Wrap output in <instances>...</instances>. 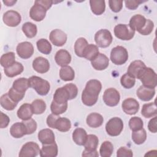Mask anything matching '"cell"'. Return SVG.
<instances>
[{"mask_svg":"<svg viewBox=\"0 0 157 157\" xmlns=\"http://www.w3.org/2000/svg\"><path fill=\"white\" fill-rule=\"evenodd\" d=\"M0 115H1L0 127H1V128H5L8 126V124L10 122L9 117L6 114H4L2 112H1Z\"/></svg>","mask_w":157,"mask_h":157,"instance_id":"9f6ffc18","label":"cell"},{"mask_svg":"<svg viewBox=\"0 0 157 157\" xmlns=\"http://www.w3.org/2000/svg\"><path fill=\"white\" fill-rule=\"evenodd\" d=\"M125 5L126 7L130 9V10H135L136 9L140 4L144 2L142 1H139V0H135V1H125Z\"/></svg>","mask_w":157,"mask_h":157,"instance_id":"db71d44e","label":"cell"},{"mask_svg":"<svg viewBox=\"0 0 157 157\" xmlns=\"http://www.w3.org/2000/svg\"><path fill=\"white\" fill-rule=\"evenodd\" d=\"M8 94H9V97L11 98V99L12 101L18 103L20 101H21L23 98V97L25 96V93H20V92L16 91L13 87H12L9 90Z\"/></svg>","mask_w":157,"mask_h":157,"instance_id":"7dc6e473","label":"cell"},{"mask_svg":"<svg viewBox=\"0 0 157 157\" xmlns=\"http://www.w3.org/2000/svg\"><path fill=\"white\" fill-rule=\"evenodd\" d=\"M94 40L97 46L101 48H106L111 44L113 37L111 33L109 30L102 29L96 33Z\"/></svg>","mask_w":157,"mask_h":157,"instance_id":"ba28073f","label":"cell"},{"mask_svg":"<svg viewBox=\"0 0 157 157\" xmlns=\"http://www.w3.org/2000/svg\"><path fill=\"white\" fill-rule=\"evenodd\" d=\"M33 113L31 104L28 103L22 104L17 110L18 117L23 121L31 118Z\"/></svg>","mask_w":157,"mask_h":157,"instance_id":"484cf974","label":"cell"},{"mask_svg":"<svg viewBox=\"0 0 157 157\" xmlns=\"http://www.w3.org/2000/svg\"><path fill=\"white\" fill-rule=\"evenodd\" d=\"M64 86L66 87V88L67 89V90L69 93L70 100L75 98L76 96H77V93H78V88H77V86L75 85H74V83H67V84L65 85Z\"/></svg>","mask_w":157,"mask_h":157,"instance_id":"681fc988","label":"cell"},{"mask_svg":"<svg viewBox=\"0 0 157 157\" xmlns=\"http://www.w3.org/2000/svg\"><path fill=\"white\" fill-rule=\"evenodd\" d=\"M146 67L145 63L141 60H135L131 62L128 66L127 74L134 78H137L140 72Z\"/></svg>","mask_w":157,"mask_h":157,"instance_id":"e0dca14e","label":"cell"},{"mask_svg":"<svg viewBox=\"0 0 157 157\" xmlns=\"http://www.w3.org/2000/svg\"><path fill=\"white\" fill-rule=\"evenodd\" d=\"M141 113L147 118L156 116L157 109L155 102L144 104L141 110Z\"/></svg>","mask_w":157,"mask_h":157,"instance_id":"f546056e","label":"cell"},{"mask_svg":"<svg viewBox=\"0 0 157 157\" xmlns=\"http://www.w3.org/2000/svg\"><path fill=\"white\" fill-rule=\"evenodd\" d=\"M3 22L8 26L15 27L18 26L21 22L20 14L15 10H10L6 12L2 17Z\"/></svg>","mask_w":157,"mask_h":157,"instance_id":"8fae6325","label":"cell"},{"mask_svg":"<svg viewBox=\"0 0 157 157\" xmlns=\"http://www.w3.org/2000/svg\"><path fill=\"white\" fill-rule=\"evenodd\" d=\"M101 88L102 84L100 81L96 79L90 80L82 93V102L87 106L94 105L98 101Z\"/></svg>","mask_w":157,"mask_h":157,"instance_id":"6da1fadb","label":"cell"},{"mask_svg":"<svg viewBox=\"0 0 157 157\" xmlns=\"http://www.w3.org/2000/svg\"><path fill=\"white\" fill-rule=\"evenodd\" d=\"M0 104L4 109L7 110H13L16 107L18 103L12 101L7 93L1 96L0 98Z\"/></svg>","mask_w":157,"mask_h":157,"instance_id":"d590c367","label":"cell"},{"mask_svg":"<svg viewBox=\"0 0 157 157\" xmlns=\"http://www.w3.org/2000/svg\"><path fill=\"white\" fill-rule=\"evenodd\" d=\"M117 156L118 157H132L133 153L131 149L127 148L125 147H121L117 150Z\"/></svg>","mask_w":157,"mask_h":157,"instance_id":"816d5d0a","label":"cell"},{"mask_svg":"<svg viewBox=\"0 0 157 157\" xmlns=\"http://www.w3.org/2000/svg\"><path fill=\"white\" fill-rule=\"evenodd\" d=\"M68 100H70L69 94L64 86L56 89L53 95V101L58 104H62L67 103Z\"/></svg>","mask_w":157,"mask_h":157,"instance_id":"603a6c76","label":"cell"},{"mask_svg":"<svg viewBox=\"0 0 157 157\" xmlns=\"http://www.w3.org/2000/svg\"><path fill=\"white\" fill-rule=\"evenodd\" d=\"M3 3H4L7 6H12L14 4L17 2V1H3Z\"/></svg>","mask_w":157,"mask_h":157,"instance_id":"91938a15","label":"cell"},{"mask_svg":"<svg viewBox=\"0 0 157 157\" xmlns=\"http://www.w3.org/2000/svg\"><path fill=\"white\" fill-rule=\"evenodd\" d=\"M67 109V102L65 104H60L52 101L50 105V109L52 113L56 115H59L60 114L63 113L66 111Z\"/></svg>","mask_w":157,"mask_h":157,"instance_id":"ee69618b","label":"cell"},{"mask_svg":"<svg viewBox=\"0 0 157 157\" xmlns=\"http://www.w3.org/2000/svg\"><path fill=\"white\" fill-rule=\"evenodd\" d=\"M29 86L36 90V91L41 96H45L48 94L50 89L49 82L41 77L36 75L31 76L28 78Z\"/></svg>","mask_w":157,"mask_h":157,"instance_id":"7a4b0ae2","label":"cell"},{"mask_svg":"<svg viewBox=\"0 0 157 157\" xmlns=\"http://www.w3.org/2000/svg\"><path fill=\"white\" fill-rule=\"evenodd\" d=\"M49 39L52 43L55 46L61 47L66 42L67 35L62 30L56 29L51 31Z\"/></svg>","mask_w":157,"mask_h":157,"instance_id":"9a60e30c","label":"cell"},{"mask_svg":"<svg viewBox=\"0 0 157 157\" xmlns=\"http://www.w3.org/2000/svg\"><path fill=\"white\" fill-rule=\"evenodd\" d=\"M10 133L15 138H21L27 134L26 128L23 121L17 122L12 124L10 129Z\"/></svg>","mask_w":157,"mask_h":157,"instance_id":"cb8c5ba5","label":"cell"},{"mask_svg":"<svg viewBox=\"0 0 157 157\" xmlns=\"http://www.w3.org/2000/svg\"><path fill=\"white\" fill-rule=\"evenodd\" d=\"M129 126L132 131H136L143 128L144 123L140 117H133L129 121Z\"/></svg>","mask_w":157,"mask_h":157,"instance_id":"f6af8a7d","label":"cell"},{"mask_svg":"<svg viewBox=\"0 0 157 157\" xmlns=\"http://www.w3.org/2000/svg\"><path fill=\"white\" fill-rule=\"evenodd\" d=\"M24 70L23 66L19 62L15 61L12 66L4 68V72L9 77H13L20 74Z\"/></svg>","mask_w":157,"mask_h":157,"instance_id":"83f0119b","label":"cell"},{"mask_svg":"<svg viewBox=\"0 0 157 157\" xmlns=\"http://www.w3.org/2000/svg\"><path fill=\"white\" fill-rule=\"evenodd\" d=\"M55 59L58 65L63 67L67 66L71 61V56L66 50H59L55 54Z\"/></svg>","mask_w":157,"mask_h":157,"instance_id":"ffe728a7","label":"cell"},{"mask_svg":"<svg viewBox=\"0 0 157 157\" xmlns=\"http://www.w3.org/2000/svg\"><path fill=\"white\" fill-rule=\"evenodd\" d=\"M90 4L92 12L96 15H100L105 11V3L104 0H91Z\"/></svg>","mask_w":157,"mask_h":157,"instance_id":"4dcf8cb0","label":"cell"},{"mask_svg":"<svg viewBox=\"0 0 157 157\" xmlns=\"http://www.w3.org/2000/svg\"><path fill=\"white\" fill-rule=\"evenodd\" d=\"M99 53V49L97 45L94 44H88L83 51V57L91 61Z\"/></svg>","mask_w":157,"mask_h":157,"instance_id":"d6a6232c","label":"cell"},{"mask_svg":"<svg viewBox=\"0 0 157 157\" xmlns=\"http://www.w3.org/2000/svg\"><path fill=\"white\" fill-rule=\"evenodd\" d=\"M109 64V59L103 53H99L97 56L91 61L93 67L97 71L105 69Z\"/></svg>","mask_w":157,"mask_h":157,"instance_id":"d6986e66","label":"cell"},{"mask_svg":"<svg viewBox=\"0 0 157 157\" xmlns=\"http://www.w3.org/2000/svg\"><path fill=\"white\" fill-rule=\"evenodd\" d=\"M136 94L142 101H148L151 100L155 94V88H151L141 85L137 90Z\"/></svg>","mask_w":157,"mask_h":157,"instance_id":"44dd1931","label":"cell"},{"mask_svg":"<svg viewBox=\"0 0 157 157\" xmlns=\"http://www.w3.org/2000/svg\"><path fill=\"white\" fill-rule=\"evenodd\" d=\"M123 129V122L119 117L110 119L105 124L107 133L110 136H117L120 134Z\"/></svg>","mask_w":157,"mask_h":157,"instance_id":"52a82bcc","label":"cell"},{"mask_svg":"<svg viewBox=\"0 0 157 157\" xmlns=\"http://www.w3.org/2000/svg\"><path fill=\"white\" fill-rule=\"evenodd\" d=\"M113 151V144L108 140L104 141L101 145L99 152L102 157H110Z\"/></svg>","mask_w":157,"mask_h":157,"instance_id":"b9f144b4","label":"cell"},{"mask_svg":"<svg viewBox=\"0 0 157 157\" xmlns=\"http://www.w3.org/2000/svg\"><path fill=\"white\" fill-rule=\"evenodd\" d=\"M71 128V121L65 117H59L55 123V129L61 132H67Z\"/></svg>","mask_w":157,"mask_h":157,"instance_id":"1f68e13d","label":"cell"},{"mask_svg":"<svg viewBox=\"0 0 157 157\" xmlns=\"http://www.w3.org/2000/svg\"><path fill=\"white\" fill-rule=\"evenodd\" d=\"M147 19L144 16L136 14L132 16L129 20V26L134 31H137L138 33H140L147 24Z\"/></svg>","mask_w":157,"mask_h":157,"instance_id":"2e32d148","label":"cell"},{"mask_svg":"<svg viewBox=\"0 0 157 157\" xmlns=\"http://www.w3.org/2000/svg\"><path fill=\"white\" fill-rule=\"evenodd\" d=\"M37 47L38 50L45 55H48L51 53L52 47L49 42L48 40H47L45 39H40L36 42Z\"/></svg>","mask_w":157,"mask_h":157,"instance_id":"74e56055","label":"cell"},{"mask_svg":"<svg viewBox=\"0 0 157 157\" xmlns=\"http://www.w3.org/2000/svg\"><path fill=\"white\" fill-rule=\"evenodd\" d=\"M156 116H155L152 119L150 120L148 124V128L149 131L153 133H156L157 132V126H156Z\"/></svg>","mask_w":157,"mask_h":157,"instance_id":"11a10c76","label":"cell"},{"mask_svg":"<svg viewBox=\"0 0 157 157\" xmlns=\"http://www.w3.org/2000/svg\"><path fill=\"white\" fill-rule=\"evenodd\" d=\"M12 87L16 91L20 93H25V91L29 87L28 79L26 78L21 77L15 80L13 83Z\"/></svg>","mask_w":157,"mask_h":157,"instance_id":"e575fe53","label":"cell"},{"mask_svg":"<svg viewBox=\"0 0 157 157\" xmlns=\"http://www.w3.org/2000/svg\"><path fill=\"white\" fill-rule=\"evenodd\" d=\"M38 139L42 145L50 144L55 142V134L50 129H44L38 133Z\"/></svg>","mask_w":157,"mask_h":157,"instance_id":"7402d4cb","label":"cell"},{"mask_svg":"<svg viewBox=\"0 0 157 157\" xmlns=\"http://www.w3.org/2000/svg\"><path fill=\"white\" fill-rule=\"evenodd\" d=\"M33 69L39 74H44L49 71V61L45 58L39 56L36 58L33 62Z\"/></svg>","mask_w":157,"mask_h":157,"instance_id":"ac0fdd59","label":"cell"},{"mask_svg":"<svg viewBox=\"0 0 157 157\" xmlns=\"http://www.w3.org/2000/svg\"><path fill=\"white\" fill-rule=\"evenodd\" d=\"M22 31L28 38H33L36 36L37 29L35 24L31 22H26L22 26Z\"/></svg>","mask_w":157,"mask_h":157,"instance_id":"8d00e7d4","label":"cell"},{"mask_svg":"<svg viewBox=\"0 0 157 157\" xmlns=\"http://www.w3.org/2000/svg\"><path fill=\"white\" fill-rule=\"evenodd\" d=\"M17 53L21 58L28 59L34 53V47L29 42H23L17 46Z\"/></svg>","mask_w":157,"mask_h":157,"instance_id":"4fadbf2b","label":"cell"},{"mask_svg":"<svg viewBox=\"0 0 157 157\" xmlns=\"http://www.w3.org/2000/svg\"><path fill=\"white\" fill-rule=\"evenodd\" d=\"M47 10L37 1H35L34 4L32 6L29 11L31 18L36 21H40L44 19Z\"/></svg>","mask_w":157,"mask_h":157,"instance_id":"7c38bea8","label":"cell"},{"mask_svg":"<svg viewBox=\"0 0 157 157\" xmlns=\"http://www.w3.org/2000/svg\"><path fill=\"white\" fill-rule=\"evenodd\" d=\"M59 117V115H55L53 113L49 115L47 118V124L48 126H49L50 128H54L55 121Z\"/></svg>","mask_w":157,"mask_h":157,"instance_id":"6f0895ef","label":"cell"},{"mask_svg":"<svg viewBox=\"0 0 157 157\" xmlns=\"http://www.w3.org/2000/svg\"><path fill=\"white\" fill-rule=\"evenodd\" d=\"M128 59L127 50L123 46H117L113 48L110 52V59L116 65L124 64Z\"/></svg>","mask_w":157,"mask_h":157,"instance_id":"5b68a950","label":"cell"},{"mask_svg":"<svg viewBox=\"0 0 157 157\" xmlns=\"http://www.w3.org/2000/svg\"><path fill=\"white\" fill-rule=\"evenodd\" d=\"M33 113L36 115L43 113L46 109V104L42 99H36L31 104Z\"/></svg>","mask_w":157,"mask_h":157,"instance_id":"7bdbcfd3","label":"cell"},{"mask_svg":"<svg viewBox=\"0 0 157 157\" xmlns=\"http://www.w3.org/2000/svg\"><path fill=\"white\" fill-rule=\"evenodd\" d=\"M121 85L126 89H129L133 87L136 83V79L130 75H129L127 73L123 75L120 78Z\"/></svg>","mask_w":157,"mask_h":157,"instance_id":"bcb514c9","label":"cell"},{"mask_svg":"<svg viewBox=\"0 0 157 157\" xmlns=\"http://www.w3.org/2000/svg\"><path fill=\"white\" fill-rule=\"evenodd\" d=\"M87 137L86 131L81 128H77L72 132V139L78 145H83Z\"/></svg>","mask_w":157,"mask_h":157,"instance_id":"f1b7e54d","label":"cell"},{"mask_svg":"<svg viewBox=\"0 0 157 157\" xmlns=\"http://www.w3.org/2000/svg\"><path fill=\"white\" fill-rule=\"evenodd\" d=\"M122 109L128 115H134L139 109V103L134 98H129L124 99L121 104Z\"/></svg>","mask_w":157,"mask_h":157,"instance_id":"5bb4252c","label":"cell"},{"mask_svg":"<svg viewBox=\"0 0 157 157\" xmlns=\"http://www.w3.org/2000/svg\"><path fill=\"white\" fill-rule=\"evenodd\" d=\"M88 45V42L85 38L80 37L77 39L74 44V51L77 56L83 57V51Z\"/></svg>","mask_w":157,"mask_h":157,"instance_id":"f35d334b","label":"cell"},{"mask_svg":"<svg viewBox=\"0 0 157 157\" xmlns=\"http://www.w3.org/2000/svg\"><path fill=\"white\" fill-rule=\"evenodd\" d=\"M123 1H109V4L110 9L114 12H119L123 7Z\"/></svg>","mask_w":157,"mask_h":157,"instance_id":"f907efd6","label":"cell"},{"mask_svg":"<svg viewBox=\"0 0 157 157\" xmlns=\"http://www.w3.org/2000/svg\"><path fill=\"white\" fill-rule=\"evenodd\" d=\"M37 2L42 5L47 10L52 7L53 2L52 1L50 0H39L37 1Z\"/></svg>","mask_w":157,"mask_h":157,"instance_id":"680465c9","label":"cell"},{"mask_svg":"<svg viewBox=\"0 0 157 157\" xmlns=\"http://www.w3.org/2000/svg\"><path fill=\"white\" fill-rule=\"evenodd\" d=\"M131 137L133 142L136 144L140 145L143 144L147 139L146 131L144 128H142L138 131H132Z\"/></svg>","mask_w":157,"mask_h":157,"instance_id":"60d3db41","label":"cell"},{"mask_svg":"<svg viewBox=\"0 0 157 157\" xmlns=\"http://www.w3.org/2000/svg\"><path fill=\"white\" fill-rule=\"evenodd\" d=\"M99 144L98 137L94 134L87 135L84 144L85 150L83 151L82 156H98L99 154L96 150Z\"/></svg>","mask_w":157,"mask_h":157,"instance_id":"277c9868","label":"cell"},{"mask_svg":"<svg viewBox=\"0 0 157 157\" xmlns=\"http://www.w3.org/2000/svg\"><path fill=\"white\" fill-rule=\"evenodd\" d=\"M15 62V55L13 52H10L3 54L1 57V64L4 68L12 66Z\"/></svg>","mask_w":157,"mask_h":157,"instance_id":"ab89813d","label":"cell"},{"mask_svg":"<svg viewBox=\"0 0 157 157\" xmlns=\"http://www.w3.org/2000/svg\"><path fill=\"white\" fill-rule=\"evenodd\" d=\"M154 28V23L153 22L150 20V19H147V24L145 25V26L144 27V28L143 29V30L140 33V34L142 35H149L153 30Z\"/></svg>","mask_w":157,"mask_h":157,"instance_id":"f5cc1de1","label":"cell"},{"mask_svg":"<svg viewBox=\"0 0 157 157\" xmlns=\"http://www.w3.org/2000/svg\"><path fill=\"white\" fill-rule=\"evenodd\" d=\"M59 77L62 80L71 81L75 77V72L74 69L69 66L61 67L59 70Z\"/></svg>","mask_w":157,"mask_h":157,"instance_id":"836d02e7","label":"cell"},{"mask_svg":"<svg viewBox=\"0 0 157 157\" xmlns=\"http://www.w3.org/2000/svg\"><path fill=\"white\" fill-rule=\"evenodd\" d=\"M58 152L57 144L54 142L50 144L42 145L40 151V156L42 157H55Z\"/></svg>","mask_w":157,"mask_h":157,"instance_id":"d4e9b609","label":"cell"},{"mask_svg":"<svg viewBox=\"0 0 157 157\" xmlns=\"http://www.w3.org/2000/svg\"><path fill=\"white\" fill-rule=\"evenodd\" d=\"M141 82L142 85L151 88H155L157 84V77L156 72L150 67H146L139 74L138 78Z\"/></svg>","mask_w":157,"mask_h":157,"instance_id":"3957f363","label":"cell"},{"mask_svg":"<svg viewBox=\"0 0 157 157\" xmlns=\"http://www.w3.org/2000/svg\"><path fill=\"white\" fill-rule=\"evenodd\" d=\"M104 121L102 116L98 113H91L86 118L87 124L93 128L101 126Z\"/></svg>","mask_w":157,"mask_h":157,"instance_id":"4316f807","label":"cell"},{"mask_svg":"<svg viewBox=\"0 0 157 157\" xmlns=\"http://www.w3.org/2000/svg\"><path fill=\"white\" fill-rule=\"evenodd\" d=\"M102 98L104 103L107 105L114 107L119 103L120 95L116 89L113 88H109L105 90Z\"/></svg>","mask_w":157,"mask_h":157,"instance_id":"9c48e42d","label":"cell"},{"mask_svg":"<svg viewBox=\"0 0 157 157\" xmlns=\"http://www.w3.org/2000/svg\"><path fill=\"white\" fill-rule=\"evenodd\" d=\"M40 150L37 144L28 142L24 144L19 153L20 157H35L40 154Z\"/></svg>","mask_w":157,"mask_h":157,"instance_id":"30bf717a","label":"cell"},{"mask_svg":"<svg viewBox=\"0 0 157 157\" xmlns=\"http://www.w3.org/2000/svg\"><path fill=\"white\" fill-rule=\"evenodd\" d=\"M114 34L118 39L123 40H129L133 38L135 31L129 25L118 24L114 28Z\"/></svg>","mask_w":157,"mask_h":157,"instance_id":"8992f818","label":"cell"},{"mask_svg":"<svg viewBox=\"0 0 157 157\" xmlns=\"http://www.w3.org/2000/svg\"><path fill=\"white\" fill-rule=\"evenodd\" d=\"M23 123L26 128L27 134H31L36 131L37 123L34 119L30 118L28 120H25L23 121Z\"/></svg>","mask_w":157,"mask_h":157,"instance_id":"c3c4849f","label":"cell"}]
</instances>
